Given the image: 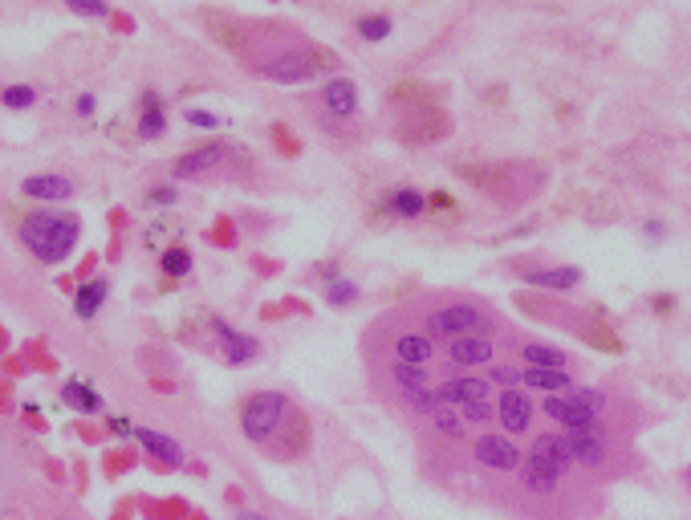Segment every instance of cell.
I'll list each match as a JSON object with an SVG mask.
<instances>
[{
    "mask_svg": "<svg viewBox=\"0 0 691 520\" xmlns=\"http://www.w3.org/2000/svg\"><path fill=\"white\" fill-rule=\"evenodd\" d=\"M167 135V106H163V94L155 90H143L139 98V139H163Z\"/></svg>",
    "mask_w": 691,
    "mask_h": 520,
    "instance_id": "7402d4cb",
    "label": "cell"
},
{
    "mask_svg": "<svg viewBox=\"0 0 691 520\" xmlns=\"http://www.w3.org/2000/svg\"><path fill=\"white\" fill-rule=\"evenodd\" d=\"M192 252H187L183 244H171V248H163V256H159V269H163V277H171V281H179V277H187L192 273Z\"/></svg>",
    "mask_w": 691,
    "mask_h": 520,
    "instance_id": "f1b7e54d",
    "label": "cell"
},
{
    "mask_svg": "<svg viewBox=\"0 0 691 520\" xmlns=\"http://www.w3.org/2000/svg\"><path fill=\"white\" fill-rule=\"evenodd\" d=\"M488 386H500V390H513V386H521V366L492 362V366H488Z\"/></svg>",
    "mask_w": 691,
    "mask_h": 520,
    "instance_id": "1f68e13d",
    "label": "cell"
},
{
    "mask_svg": "<svg viewBox=\"0 0 691 520\" xmlns=\"http://www.w3.org/2000/svg\"><path fill=\"white\" fill-rule=\"evenodd\" d=\"M541 411L561 427V431H582V427H590L598 415H590L586 407H578L570 395H549L545 403H541Z\"/></svg>",
    "mask_w": 691,
    "mask_h": 520,
    "instance_id": "ffe728a7",
    "label": "cell"
},
{
    "mask_svg": "<svg viewBox=\"0 0 691 520\" xmlns=\"http://www.w3.org/2000/svg\"><path fill=\"white\" fill-rule=\"evenodd\" d=\"M427 423H431V431H435L439 439H448V443H460V439L468 435V423L460 419V411H448V407H435V411L427 415Z\"/></svg>",
    "mask_w": 691,
    "mask_h": 520,
    "instance_id": "4316f807",
    "label": "cell"
},
{
    "mask_svg": "<svg viewBox=\"0 0 691 520\" xmlns=\"http://www.w3.org/2000/svg\"><path fill=\"white\" fill-rule=\"evenodd\" d=\"M419 325H423V334L431 342H456V338H468V334H492L496 330L492 313L484 305H476V301H464V297L427 305Z\"/></svg>",
    "mask_w": 691,
    "mask_h": 520,
    "instance_id": "5b68a950",
    "label": "cell"
},
{
    "mask_svg": "<svg viewBox=\"0 0 691 520\" xmlns=\"http://www.w3.org/2000/svg\"><path fill=\"white\" fill-rule=\"evenodd\" d=\"M322 297H326V305L346 309V305H354V301L362 297V289H358V281H350V277H334V281L322 285Z\"/></svg>",
    "mask_w": 691,
    "mask_h": 520,
    "instance_id": "f546056e",
    "label": "cell"
},
{
    "mask_svg": "<svg viewBox=\"0 0 691 520\" xmlns=\"http://www.w3.org/2000/svg\"><path fill=\"white\" fill-rule=\"evenodd\" d=\"M492 399V386L488 378H476V374H452L444 382H435V403L448 407V411H460L468 403H484Z\"/></svg>",
    "mask_w": 691,
    "mask_h": 520,
    "instance_id": "5bb4252c",
    "label": "cell"
},
{
    "mask_svg": "<svg viewBox=\"0 0 691 520\" xmlns=\"http://www.w3.org/2000/svg\"><path fill=\"white\" fill-rule=\"evenodd\" d=\"M521 386L525 390H545L549 395H570V390L578 386L570 370H521Z\"/></svg>",
    "mask_w": 691,
    "mask_h": 520,
    "instance_id": "cb8c5ba5",
    "label": "cell"
},
{
    "mask_svg": "<svg viewBox=\"0 0 691 520\" xmlns=\"http://www.w3.org/2000/svg\"><path fill=\"white\" fill-rule=\"evenodd\" d=\"M651 305H655V309H663V313H667V309H671V305H675V301H671V297H655V301H651Z\"/></svg>",
    "mask_w": 691,
    "mask_h": 520,
    "instance_id": "b9f144b4",
    "label": "cell"
},
{
    "mask_svg": "<svg viewBox=\"0 0 691 520\" xmlns=\"http://www.w3.org/2000/svg\"><path fill=\"white\" fill-rule=\"evenodd\" d=\"M236 159H244L240 147H232L228 139H208L192 151H183L171 163V179L175 183H204V179H232L236 175Z\"/></svg>",
    "mask_w": 691,
    "mask_h": 520,
    "instance_id": "8992f818",
    "label": "cell"
},
{
    "mask_svg": "<svg viewBox=\"0 0 691 520\" xmlns=\"http://www.w3.org/2000/svg\"><path fill=\"white\" fill-rule=\"evenodd\" d=\"M0 102H5L9 110H33L37 106V90L33 86H5Z\"/></svg>",
    "mask_w": 691,
    "mask_h": 520,
    "instance_id": "d6a6232c",
    "label": "cell"
},
{
    "mask_svg": "<svg viewBox=\"0 0 691 520\" xmlns=\"http://www.w3.org/2000/svg\"><path fill=\"white\" fill-rule=\"evenodd\" d=\"M17 236L29 248V256L41 260V265H66V260L74 256V248H78V240H82V224L70 212L33 208V212L21 216Z\"/></svg>",
    "mask_w": 691,
    "mask_h": 520,
    "instance_id": "3957f363",
    "label": "cell"
},
{
    "mask_svg": "<svg viewBox=\"0 0 691 520\" xmlns=\"http://www.w3.org/2000/svg\"><path fill=\"white\" fill-rule=\"evenodd\" d=\"M379 208H383L387 220H419L427 212V191H419V187H391V191H383Z\"/></svg>",
    "mask_w": 691,
    "mask_h": 520,
    "instance_id": "d6986e66",
    "label": "cell"
},
{
    "mask_svg": "<svg viewBox=\"0 0 691 520\" xmlns=\"http://www.w3.org/2000/svg\"><path fill=\"white\" fill-rule=\"evenodd\" d=\"M232 520H273V516H265V512H257V508H236Z\"/></svg>",
    "mask_w": 691,
    "mask_h": 520,
    "instance_id": "60d3db41",
    "label": "cell"
},
{
    "mask_svg": "<svg viewBox=\"0 0 691 520\" xmlns=\"http://www.w3.org/2000/svg\"><path fill=\"white\" fill-rule=\"evenodd\" d=\"M74 110H78L82 118H90V114L98 110V98H94V94H78V102H74Z\"/></svg>",
    "mask_w": 691,
    "mask_h": 520,
    "instance_id": "f35d334b",
    "label": "cell"
},
{
    "mask_svg": "<svg viewBox=\"0 0 691 520\" xmlns=\"http://www.w3.org/2000/svg\"><path fill=\"white\" fill-rule=\"evenodd\" d=\"M313 114H318V126L326 135H338L342 126H354L358 110H362V94H358V82L354 78H342V74H330L318 94L309 98Z\"/></svg>",
    "mask_w": 691,
    "mask_h": 520,
    "instance_id": "ba28073f",
    "label": "cell"
},
{
    "mask_svg": "<svg viewBox=\"0 0 691 520\" xmlns=\"http://www.w3.org/2000/svg\"><path fill=\"white\" fill-rule=\"evenodd\" d=\"M643 240H647V244H663V240H667L663 220H647V224H643Z\"/></svg>",
    "mask_w": 691,
    "mask_h": 520,
    "instance_id": "74e56055",
    "label": "cell"
},
{
    "mask_svg": "<svg viewBox=\"0 0 691 520\" xmlns=\"http://www.w3.org/2000/svg\"><path fill=\"white\" fill-rule=\"evenodd\" d=\"M106 297H110V281H106V277H90V281H82V285L74 289V313H78L82 321H94V317L102 313Z\"/></svg>",
    "mask_w": 691,
    "mask_h": 520,
    "instance_id": "603a6c76",
    "label": "cell"
},
{
    "mask_svg": "<svg viewBox=\"0 0 691 520\" xmlns=\"http://www.w3.org/2000/svg\"><path fill=\"white\" fill-rule=\"evenodd\" d=\"M21 195H25V200H33V204H66V200H74V179L70 175H53V171L29 175V179H21Z\"/></svg>",
    "mask_w": 691,
    "mask_h": 520,
    "instance_id": "e0dca14e",
    "label": "cell"
},
{
    "mask_svg": "<svg viewBox=\"0 0 691 520\" xmlns=\"http://www.w3.org/2000/svg\"><path fill=\"white\" fill-rule=\"evenodd\" d=\"M354 33L362 41H370V45H379V41H387L395 33V21H391V13H362L354 21Z\"/></svg>",
    "mask_w": 691,
    "mask_h": 520,
    "instance_id": "83f0119b",
    "label": "cell"
},
{
    "mask_svg": "<svg viewBox=\"0 0 691 520\" xmlns=\"http://www.w3.org/2000/svg\"><path fill=\"white\" fill-rule=\"evenodd\" d=\"M70 13H78V17H110V5H106V0H70Z\"/></svg>",
    "mask_w": 691,
    "mask_h": 520,
    "instance_id": "8d00e7d4",
    "label": "cell"
},
{
    "mask_svg": "<svg viewBox=\"0 0 691 520\" xmlns=\"http://www.w3.org/2000/svg\"><path fill=\"white\" fill-rule=\"evenodd\" d=\"M521 281L533 289H545V293H574L582 285V269L578 265H545V269H525Z\"/></svg>",
    "mask_w": 691,
    "mask_h": 520,
    "instance_id": "ac0fdd59",
    "label": "cell"
},
{
    "mask_svg": "<svg viewBox=\"0 0 691 520\" xmlns=\"http://www.w3.org/2000/svg\"><path fill=\"white\" fill-rule=\"evenodd\" d=\"M208 330H212V338H216V346H220V358H224L228 366H248V362H257L261 342H257L253 334H240L236 325H228L224 317H208Z\"/></svg>",
    "mask_w": 691,
    "mask_h": 520,
    "instance_id": "4fadbf2b",
    "label": "cell"
},
{
    "mask_svg": "<svg viewBox=\"0 0 691 520\" xmlns=\"http://www.w3.org/2000/svg\"><path fill=\"white\" fill-rule=\"evenodd\" d=\"M240 435L269 451L273 460H297V455L309 447V419L301 407H293V399L285 390H253L240 411H236Z\"/></svg>",
    "mask_w": 691,
    "mask_h": 520,
    "instance_id": "7a4b0ae2",
    "label": "cell"
},
{
    "mask_svg": "<svg viewBox=\"0 0 691 520\" xmlns=\"http://www.w3.org/2000/svg\"><path fill=\"white\" fill-rule=\"evenodd\" d=\"M492 403H496V423H500V431H505L509 439H517V435H525V431L533 427L537 407H533V399H529V390H521V386L500 390Z\"/></svg>",
    "mask_w": 691,
    "mask_h": 520,
    "instance_id": "7c38bea8",
    "label": "cell"
},
{
    "mask_svg": "<svg viewBox=\"0 0 691 520\" xmlns=\"http://www.w3.org/2000/svg\"><path fill=\"white\" fill-rule=\"evenodd\" d=\"M570 472H574V455L565 447L561 431H545L533 439V447L521 460V488L529 496H557Z\"/></svg>",
    "mask_w": 691,
    "mask_h": 520,
    "instance_id": "277c9868",
    "label": "cell"
},
{
    "mask_svg": "<svg viewBox=\"0 0 691 520\" xmlns=\"http://www.w3.org/2000/svg\"><path fill=\"white\" fill-rule=\"evenodd\" d=\"M561 439H565V447H570L574 464L594 468V472L606 468V460H610V427H606V419H594L582 431H561Z\"/></svg>",
    "mask_w": 691,
    "mask_h": 520,
    "instance_id": "30bf717a",
    "label": "cell"
},
{
    "mask_svg": "<svg viewBox=\"0 0 691 520\" xmlns=\"http://www.w3.org/2000/svg\"><path fill=\"white\" fill-rule=\"evenodd\" d=\"M472 460H476L484 472L509 476V472H521L525 451H521L517 439H509L505 431H480V435L472 439Z\"/></svg>",
    "mask_w": 691,
    "mask_h": 520,
    "instance_id": "9c48e42d",
    "label": "cell"
},
{
    "mask_svg": "<svg viewBox=\"0 0 691 520\" xmlns=\"http://www.w3.org/2000/svg\"><path fill=\"white\" fill-rule=\"evenodd\" d=\"M521 362H525V370H570V354L557 346H545V342H525Z\"/></svg>",
    "mask_w": 691,
    "mask_h": 520,
    "instance_id": "d4e9b609",
    "label": "cell"
},
{
    "mask_svg": "<svg viewBox=\"0 0 691 520\" xmlns=\"http://www.w3.org/2000/svg\"><path fill=\"white\" fill-rule=\"evenodd\" d=\"M395 135L399 139H407V143H427V139H444L448 135V118H444V110L439 106H431V102H419L399 126H395Z\"/></svg>",
    "mask_w": 691,
    "mask_h": 520,
    "instance_id": "2e32d148",
    "label": "cell"
},
{
    "mask_svg": "<svg viewBox=\"0 0 691 520\" xmlns=\"http://www.w3.org/2000/svg\"><path fill=\"white\" fill-rule=\"evenodd\" d=\"M374 362H403L431 370L435 342L423 334V325H395L391 317L379 321V338H374Z\"/></svg>",
    "mask_w": 691,
    "mask_h": 520,
    "instance_id": "52a82bcc",
    "label": "cell"
},
{
    "mask_svg": "<svg viewBox=\"0 0 691 520\" xmlns=\"http://www.w3.org/2000/svg\"><path fill=\"white\" fill-rule=\"evenodd\" d=\"M570 399H574L578 407H586L590 415H598V419H602V411H606V403H610V395H606V390H598V386H574Z\"/></svg>",
    "mask_w": 691,
    "mask_h": 520,
    "instance_id": "4dcf8cb0",
    "label": "cell"
},
{
    "mask_svg": "<svg viewBox=\"0 0 691 520\" xmlns=\"http://www.w3.org/2000/svg\"><path fill=\"white\" fill-rule=\"evenodd\" d=\"M106 427H110L114 435H135V427H131V419H122V415H114V419H106Z\"/></svg>",
    "mask_w": 691,
    "mask_h": 520,
    "instance_id": "ab89813d",
    "label": "cell"
},
{
    "mask_svg": "<svg viewBox=\"0 0 691 520\" xmlns=\"http://www.w3.org/2000/svg\"><path fill=\"white\" fill-rule=\"evenodd\" d=\"M61 399H66V407H74L78 415H98L102 411V395L82 378H70L66 386H61Z\"/></svg>",
    "mask_w": 691,
    "mask_h": 520,
    "instance_id": "484cf974",
    "label": "cell"
},
{
    "mask_svg": "<svg viewBox=\"0 0 691 520\" xmlns=\"http://www.w3.org/2000/svg\"><path fill=\"white\" fill-rule=\"evenodd\" d=\"M147 204H151V208H175V204H179V187H175V183L151 187V191H147Z\"/></svg>",
    "mask_w": 691,
    "mask_h": 520,
    "instance_id": "d590c367",
    "label": "cell"
},
{
    "mask_svg": "<svg viewBox=\"0 0 691 520\" xmlns=\"http://www.w3.org/2000/svg\"><path fill=\"white\" fill-rule=\"evenodd\" d=\"M496 362V338L492 334H468L448 342V366L452 374H468L476 366H492Z\"/></svg>",
    "mask_w": 691,
    "mask_h": 520,
    "instance_id": "9a60e30c",
    "label": "cell"
},
{
    "mask_svg": "<svg viewBox=\"0 0 691 520\" xmlns=\"http://www.w3.org/2000/svg\"><path fill=\"white\" fill-rule=\"evenodd\" d=\"M460 419L472 427H480V423H496V403L492 399H484V403H468V407H460Z\"/></svg>",
    "mask_w": 691,
    "mask_h": 520,
    "instance_id": "836d02e7",
    "label": "cell"
},
{
    "mask_svg": "<svg viewBox=\"0 0 691 520\" xmlns=\"http://www.w3.org/2000/svg\"><path fill=\"white\" fill-rule=\"evenodd\" d=\"M236 53L244 57L248 74L277 86H309L313 78L338 70V53L285 25H257V33H244Z\"/></svg>",
    "mask_w": 691,
    "mask_h": 520,
    "instance_id": "6da1fadb",
    "label": "cell"
},
{
    "mask_svg": "<svg viewBox=\"0 0 691 520\" xmlns=\"http://www.w3.org/2000/svg\"><path fill=\"white\" fill-rule=\"evenodd\" d=\"M183 122L192 126V130H220V114H212L204 106H187L183 110Z\"/></svg>",
    "mask_w": 691,
    "mask_h": 520,
    "instance_id": "e575fe53",
    "label": "cell"
},
{
    "mask_svg": "<svg viewBox=\"0 0 691 520\" xmlns=\"http://www.w3.org/2000/svg\"><path fill=\"white\" fill-rule=\"evenodd\" d=\"M135 439H139V447L151 455V460H159V464H167V468H179V464H183L179 439H171V435H163V431H155V427H135Z\"/></svg>",
    "mask_w": 691,
    "mask_h": 520,
    "instance_id": "44dd1931",
    "label": "cell"
},
{
    "mask_svg": "<svg viewBox=\"0 0 691 520\" xmlns=\"http://www.w3.org/2000/svg\"><path fill=\"white\" fill-rule=\"evenodd\" d=\"M379 382H383V390H391V395L399 399V407L407 411L427 386H435L431 382V370H423V366H403V362H379Z\"/></svg>",
    "mask_w": 691,
    "mask_h": 520,
    "instance_id": "8fae6325",
    "label": "cell"
}]
</instances>
